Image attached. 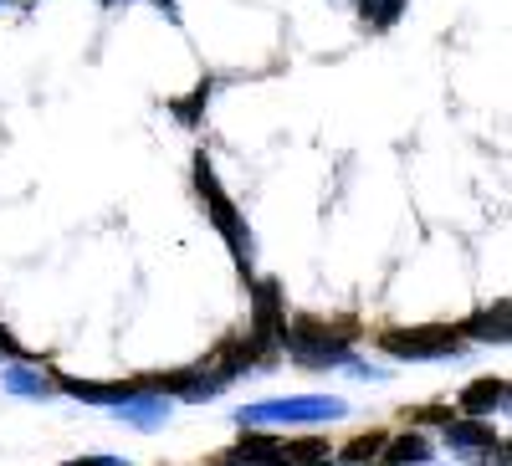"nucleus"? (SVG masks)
<instances>
[{"instance_id":"obj_1","label":"nucleus","mask_w":512,"mask_h":466,"mask_svg":"<svg viewBox=\"0 0 512 466\" xmlns=\"http://www.w3.org/2000/svg\"><path fill=\"white\" fill-rule=\"evenodd\" d=\"M354 323H323V318H292L282 328V349L303 369H354L359 379H379L374 364L354 359Z\"/></svg>"},{"instance_id":"obj_11","label":"nucleus","mask_w":512,"mask_h":466,"mask_svg":"<svg viewBox=\"0 0 512 466\" xmlns=\"http://www.w3.org/2000/svg\"><path fill=\"white\" fill-rule=\"evenodd\" d=\"M0 379H6V390L11 395H21V400H47L57 385H52V379H47V369H36V364H6V374H0Z\"/></svg>"},{"instance_id":"obj_15","label":"nucleus","mask_w":512,"mask_h":466,"mask_svg":"<svg viewBox=\"0 0 512 466\" xmlns=\"http://www.w3.org/2000/svg\"><path fill=\"white\" fill-rule=\"evenodd\" d=\"M405 6H410V0H359V21H364L369 31H390Z\"/></svg>"},{"instance_id":"obj_10","label":"nucleus","mask_w":512,"mask_h":466,"mask_svg":"<svg viewBox=\"0 0 512 466\" xmlns=\"http://www.w3.org/2000/svg\"><path fill=\"white\" fill-rule=\"evenodd\" d=\"M456 333H466V338H477V344H507V298H497L492 308H482V313H472Z\"/></svg>"},{"instance_id":"obj_22","label":"nucleus","mask_w":512,"mask_h":466,"mask_svg":"<svg viewBox=\"0 0 512 466\" xmlns=\"http://www.w3.org/2000/svg\"><path fill=\"white\" fill-rule=\"evenodd\" d=\"M103 6H118V0H103Z\"/></svg>"},{"instance_id":"obj_2","label":"nucleus","mask_w":512,"mask_h":466,"mask_svg":"<svg viewBox=\"0 0 512 466\" xmlns=\"http://www.w3.org/2000/svg\"><path fill=\"white\" fill-rule=\"evenodd\" d=\"M349 415L344 400L333 395H292V400H256V405H241L236 420L241 431H277V426H323V420H338Z\"/></svg>"},{"instance_id":"obj_9","label":"nucleus","mask_w":512,"mask_h":466,"mask_svg":"<svg viewBox=\"0 0 512 466\" xmlns=\"http://www.w3.org/2000/svg\"><path fill=\"white\" fill-rule=\"evenodd\" d=\"M118 420H128V426H139V431H159L164 420H169V400L154 395V390H139V395H128L123 405H113Z\"/></svg>"},{"instance_id":"obj_18","label":"nucleus","mask_w":512,"mask_h":466,"mask_svg":"<svg viewBox=\"0 0 512 466\" xmlns=\"http://www.w3.org/2000/svg\"><path fill=\"white\" fill-rule=\"evenodd\" d=\"M0 359H6V364H21V359H26V349L11 338V328H6V323H0Z\"/></svg>"},{"instance_id":"obj_6","label":"nucleus","mask_w":512,"mask_h":466,"mask_svg":"<svg viewBox=\"0 0 512 466\" xmlns=\"http://www.w3.org/2000/svg\"><path fill=\"white\" fill-rule=\"evenodd\" d=\"M446 446H451L456 456H466V461H492V456H502V441L492 436L487 420H466V415H451V420H446Z\"/></svg>"},{"instance_id":"obj_7","label":"nucleus","mask_w":512,"mask_h":466,"mask_svg":"<svg viewBox=\"0 0 512 466\" xmlns=\"http://www.w3.org/2000/svg\"><path fill=\"white\" fill-rule=\"evenodd\" d=\"M507 405V379L497 374H487V379H472L461 395H456V415H466V420H482V415H492V410H502Z\"/></svg>"},{"instance_id":"obj_12","label":"nucleus","mask_w":512,"mask_h":466,"mask_svg":"<svg viewBox=\"0 0 512 466\" xmlns=\"http://www.w3.org/2000/svg\"><path fill=\"white\" fill-rule=\"evenodd\" d=\"M231 461H241V466H277V461H282V436H272V431H246L241 446L231 451Z\"/></svg>"},{"instance_id":"obj_5","label":"nucleus","mask_w":512,"mask_h":466,"mask_svg":"<svg viewBox=\"0 0 512 466\" xmlns=\"http://www.w3.org/2000/svg\"><path fill=\"white\" fill-rule=\"evenodd\" d=\"M282 328H287V308H282V287L277 282H262L251 292V344L272 359V344H282Z\"/></svg>"},{"instance_id":"obj_20","label":"nucleus","mask_w":512,"mask_h":466,"mask_svg":"<svg viewBox=\"0 0 512 466\" xmlns=\"http://www.w3.org/2000/svg\"><path fill=\"white\" fill-rule=\"evenodd\" d=\"M216 466H241V461H216Z\"/></svg>"},{"instance_id":"obj_23","label":"nucleus","mask_w":512,"mask_h":466,"mask_svg":"<svg viewBox=\"0 0 512 466\" xmlns=\"http://www.w3.org/2000/svg\"><path fill=\"white\" fill-rule=\"evenodd\" d=\"M374 466H384V461H374Z\"/></svg>"},{"instance_id":"obj_3","label":"nucleus","mask_w":512,"mask_h":466,"mask_svg":"<svg viewBox=\"0 0 512 466\" xmlns=\"http://www.w3.org/2000/svg\"><path fill=\"white\" fill-rule=\"evenodd\" d=\"M195 190L205 195V205H210V221H216V231L231 241V257H236V267L246 272L251 267V231H246V221H241V210H236V200L221 190V180H216V169H210V159L200 154L195 159Z\"/></svg>"},{"instance_id":"obj_21","label":"nucleus","mask_w":512,"mask_h":466,"mask_svg":"<svg viewBox=\"0 0 512 466\" xmlns=\"http://www.w3.org/2000/svg\"><path fill=\"white\" fill-rule=\"evenodd\" d=\"M313 466H333V461H313Z\"/></svg>"},{"instance_id":"obj_16","label":"nucleus","mask_w":512,"mask_h":466,"mask_svg":"<svg viewBox=\"0 0 512 466\" xmlns=\"http://www.w3.org/2000/svg\"><path fill=\"white\" fill-rule=\"evenodd\" d=\"M384 441H390L384 431H369V436H359V441L344 446V461H349V466H374V461L384 456Z\"/></svg>"},{"instance_id":"obj_13","label":"nucleus","mask_w":512,"mask_h":466,"mask_svg":"<svg viewBox=\"0 0 512 466\" xmlns=\"http://www.w3.org/2000/svg\"><path fill=\"white\" fill-rule=\"evenodd\" d=\"M431 461V441L420 431H405L395 441H384V466H425Z\"/></svg>"},{"instance_id":"obj_8","label":"nucleus","mask_w":512,"mask_h":466,"mask_svg":"<svg viewBox=\"0 0 512 466\" xmlns=\"http://www.w3.org/2000/svg\"><path fill=\"white\" fill-rule=\"evenodd\" d=\"M57 385L88 405H123L128 395L144 390V379H108V385H98V379H57Z\"/></svg>"},{"instance_id":"obj_4","label":"nucleus","mask_w":512,"mask_h":466,"mask_svg":"<svg viewBox=\"0 0 512 466\" xmlns=\"http://www.w3.org/2000/svg\"><path fill=\"white\" fill-rule=\"evenodd\" d=\"M379 349L390 359H451L461 354V333L456 328H384Z\"/></svg>"},{"instance_id":"obj_14","label":"nucleus","mask_w":512,"mask_h":466,"mask_svg":"<svg viewBox=\"0 0 512 466\" xmlns=\"http://www.w3.org/2000/svg\"><path fill=\"white\" fill-rule=\"evenodd\" d=\"M313 461H333L328 441H318V436H303V441H282V461H277V466H313Z\"/></svg>"},{"instance_id":"obj_17","label":"nucleus","mask_w":512,"mask_h":466,"mask_svg":"<svg viewBox=\"0 0 512 466\" xmlns=\"http://www.w3.org/2000/svg\"><path fill=\"white\" fill-rule=\"evenodd\" d=\"M205 98H210V82H200V88H195L190 98H180V103H175V118L185 123V129H195V118H200V108H205Z\"/></svg>"},{"instance_id":"obj_19","label":"nucleus","mask_w":512,"mask_h":466,"mask_svg":"<svg viewBox=\"0 0 512 466\" xmlns=\"http://www.w3.org/2000/svg\"><path fill=\"white\" fill-rule=\"evenodd\" d=\"M62 466H123L118 456H82V461H62Z\"/></svg>"}]
</instances>
